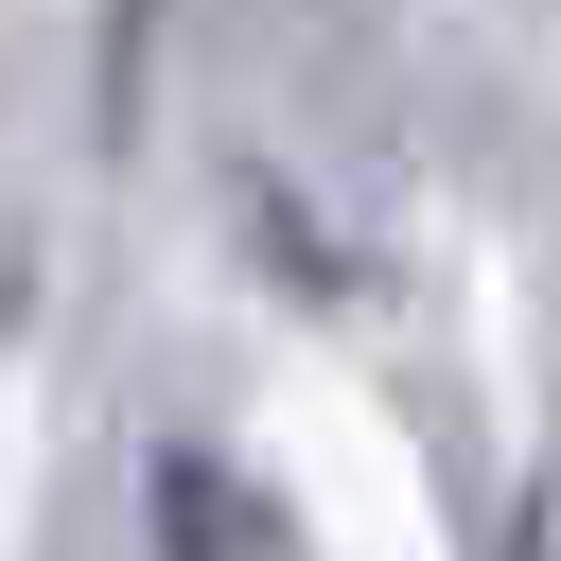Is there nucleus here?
Returning <instances> with one entry per match:
<instances>
[{"label": "nucleus", "mask_w": 561, "mask_h": 561, "mask_svg": "<svg viewBox=\"0 0 561 561\" xmlns=\"http://www.w3.org/2000/svg\"><path fill=\"white\" fill-rule=\"evenodd\" d=\"M140 508H158V561H263V508L210 438H158L140 456Z\"/></svg>", "instance_id": "f257e3e1"}]
</instances>
